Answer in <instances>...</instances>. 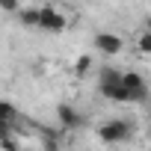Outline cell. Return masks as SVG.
<instances>
[{
  "label": "cell",
  "mask_w": 151,
  "mask_h": 151,
  "mask_svg": "<svg viewBox=\"0 0 151 151\" xmlns=\"http://www.w3.org/2000/svg\"><path fill=\"white\" fill-rule=\"evenodd\" d=\"M133 136V124L127 119H107L98 124V139L107 142V145H119V142H127Z\"/></svg>",
  "instance_id": "1"
},
{
  "label": "cell",
  "mask_w": 151,
  "mask_h": 151,
  "mask_svg": "<svg viewBox=\"0 0 151 151\" xmlns=\"http://www.w3.org/2000/svg\"><path fill=\"white\" fill-rule=\"evenodd\" d=\"M122 86L130 95V104H142L148 101V83L142 80L139 71H122Z\"/></svg>",
  "instance_id": "2"
},
{
  "label": "cell",
  "mask_w": 151,
  "mask_h": 151,
  "mask_svg": "<svg viewBox=\"0 0 151 151\" xmlns=\"http://www.w3.org/2000/svg\"><path fill=\"white\" fill-rule=\"evenodd\" d=\"M92 47H95L98 53H104V56H116V53H122V47H124V39H122L119 33L101 30V33H95V39H92Z\"/></svg>",
  "instance_id": "3"
},
{
  "label": "cell",
  "mask_w": 151,
  "mask_h": 151,
  "mask_svg": "<svg viewBox=\"0 0 151 151\" xmlns=\"http://www.w3.org/2000/svg\"><path fill=\"white\" fill-rule=\"evenodd\" d=\"M65 27H68V18H65V12H59L56 6H42L39 30H47V33H62Z\"/></svg>",
  "instance_id": "4"
},
{
  "label": "cell",
  "mask_w": 151,
  "mask_h": 151,
  "mask_svg": "<svg viewBox=\"0 0 151 151\" xmlns=\"http://www.w3.org/2000/svg\"><path fill=\"white\" fill-rule=\"evenodd\" d=\"M56 119H59V124H62L65 130H77V127L86 124V116H83L77 107H71V104H59V107H56Z\"/></svg>",
  "instance_id": "5"
},
{
  "label": "cell",
  "mask_w": 151,
  "mask_h": 151,
  "mask_svg": "<svg viewBox=\"0 0 151 151\" xmlns=\"http://www.w3.org/2000/svg\"><path fill=\"white\" fill-rule=\"evenodd\" d=\"M18 119H21V113H18L12 104L0 101V139H3V136H9V133H15Z\"/></svg>",
  "instance_id": "6"
},
{
  "label": "cell",
  "mask_w": 151,
  "mask_h": 151,
  "mask_svg": "<svg viewBox=\"0 0 151 151\" xmlns=\"http://www.w3.org/2000/svg\"><path fill=\"white\" fill-rule=\"evenodd\" d=\"M39 18H42V6H24L18 12V24L24 27H39Z\"/></svg>",
  "instance_id": "7"
},
{
  "label": "cell",
  "mask_w": 151,
  "mask_h": 151,
  "mask_svg": "<svg viewBox=\"0 0 151 151\" xmlns=\"http://www.w3.org/2000/svg\"><path fill=\"white\" fill-rule=\"evenodd\" d=\"M136 47H139V53L151 56V33H148V30H142V33L136 36Z\"/></svg>",
  "instance_id": "8"
},
{
  "label": "cell",
  "mask_w": 151,
  "mask_h": 151,
  "mask_svg": "<svg viewBox=\"0 0 151 151\" xmlns=\"http://www.w3.org/2000/svg\"><path fill=\"white\" fill-rule=\"evenodd\" d=\"M89 68H92V56H86V53H83V56H77V59H74V71H77L80 77H83Z\"/></svg>",
  "instance_id": "9"
},
{
  "label": "cell",
  "mask_w": 151,
  "mask_h": 151,
  "mask_svg": "<svg viewBox=\"0 0 151 151\" xmlns=\"http://www.w3.org/2000/svg\"><path fill=\"white\" fill-rule=\"evenodd\" d=\"M0 148H3V151H21V145H18V136H15V133L3 136V139H0Z\"/></svg>",
  "instance_id": "10"
},
{
  "label": "cell",
  "mask_w": 151,
  "mask_h": 151,
  "mask_svg": "<svg viewBox=\"0 0 151 151\" xmlns=\"http://www.w3.org/2000/svg\"><path fill=\"white\" fill-rule=\"evenodd\" d=\"M0 9H3V12H12V15H18L24 6L18 3V0H3V3H0Z\"/></svg>",
  "instance_id": "11"
},
{
  "label": "cell",
  "mask_w": 151,
  "mask_h": 151,
  "mask_svg": "<svg viewBox=\"0 0 151 151\" xmlns=\"http://www.w3.org/2000/svg\"><path fill=\"white\" fill-rule=\"evenodd\" d=\"M45 151H59V142L47 136V139H45Z\"/></svg>",
  "instance_id": "12"
},
{
  "label": "cell",
  "mask_w": 151,
  "mask_h": 151,
  "mask_svg": "<svg viewBox=\"0 0 151 151\" xmlns=\"http://www.w3.org/2000/svg\"><path fill=\"white\" fill-rule=\"evenodd\" d=\"M145 30H148V33H151V15H148V18H145Z\"/></svg>",
  "instance_id": "13"
},
{
  "label": "cell",
  "mask_w": 151,
  "mask_h": 151,
  "mask_svg": "<svg viewBox=\"0 0 151 151\" xmlns=\"http://www.w3.org/2000/svg\"><path fill=\"white\" fill-rule=\"evenodd\" d=\"M148 122H151V107H148Z\"/></svg>",
  "instance_id": "14"
}]
</instances>
